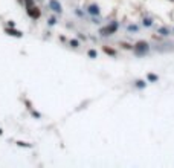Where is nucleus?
I'll list each match as a JSON object with an SVG mask.
<instances>
[{"label":"nucleus","mask_w":174,"mask_h":168,"mask_svg":"<svg viewBox=\"0 0 174 168\" xmlns=\"http://www.w3.org/2000/svg\"><path fill=\"white\" fill-rule=\"evenodd\" d=\"M26 12H28V15H29L32 20H37V19H40V17H41V11H40V8H38V6H34V5L26 6Z\"/></svg>","instance_id":"f257e3e1"},{"label":"nucleus","mask_w":174,"mask_h":168,"mask_svg":"<svg viewBox=\"0 0 174 168\" xmlns=\"http://www.w3.org/2000/svg\"><path fill=\"white\" fill-rule=\"evenodd\" d=\"M116 29H118V23H111L109 26H105L104 29H101V34L102 35H111V34H115Z\"/></svg>","instance_id":"f03ea898"},{"label":"nucleus","mask_w":174,"mask_h":168,"mask_svg":"<svg viewBox=\"0 0 174 168\" xmlns=\"http://www.w3.org/2000/svg\"><path fill=\"white\" fill-rule=\"evenodd\" d=\"M49 8H51L53 12H60V14H61V11H63L60 2H57V0H49Z\"/></svg>","instance_id":"7ed1b4c3"},{"label":"nucleus","mask_w":174,"mask_h":168,"mask_svg":"<svg viewBox=\"0 0 174 168\" xmlns=\"http://www.w3.org/2000/svg\"><path fill=\"white\" fill-rule=\"evenodd\" d=\"M147 51H148V45H147L145 41H139L136 45V54L141 55V54H144V52H147Z\"/></svg>","instance_id":"20e7f679"},{"label":"nucleus","mask_w":174,"mask_h":168,"mask_svg":"<svg viewBox=\"0 0 174 168\" xmlns=\"http://www.w3.org/2000/svg\"><path fill=\"white\" fill-rule=\"evenodd\" d=\"M5 32H6L8 35H12V37H17V38H20L21 35H23V34L20 32V31H17V29H14V28H6V29H5Z\"/></svg>","instance_id":"39448f33"},{"label":"nucleus","mask_w":174,"mask_h":168,"mask_svg":"<svg viewBox=\"0 0 174 168\" xmlns=\"http://www.w3.org/2000/svg\"><path fill=\"white\" fill-rule=\"evenodd\" d=\"M89 12H90L92 15H98L99 14V8H98V5H90L89 6Z\"/></svg>","instance_id":"423d86ee"},{"label":"nucleus","mask_w":174,"mask_h":168,"mask_svg":"<svg viewBox=\"0 0 174 168\" xmlns=\"http://www.w3.org/2000/svg\"><path fill=\"white\" fill-rule=\"evenodd\" d=\"M104 52H105V54H109V55H116V52L113 49H110V47H104Z\"/></svg>","instance_id":"0eeeda50"},{"label":"nucleus","mask_w":174,"mask_h":168,"mask_svg":"<svg viewBox=\"0 0 174 168\" xmlns=\"http://www.w3.org/2000/svg\"><path fill=\"white\" fill-rule=\"evenodd\" d=\"M96 55H98V54H96V51H93V49H92V51H89V57H92V58H96Z\"/></svg>","instance_id":"6e6552de"},{"label":"nucleus","mask_w":174,"mask_h":168,"mask_svg":"<svg viewBox=\"0 0 174 168\" xmlns=\"http://www.w3.org/2000/svg\"><path fill=\"white\" fill-rule=\"evenodd\" d=\"M17 144H19L20 145V147H31V144H28V142H21V141H19V142H17Z\"/></svg>","instance_id":"1a4fd4ad"},{"label":"nucleus","mask_w":174,"mask_h":168,"mask_svg":"<svg viewBox=\"0 0 174 168\" xmlns=\"http://www.w3.org/2000/svg\"><path fill=\"white\" fill-rule=\"evenodd\" d=\"M78 45H79V43L77 41V40H70V46H72V47H78Z\"/></svg>","instance_id":"9d476101"},{"label":"nucleus","mask_w":174,"mask_h":168,"mask_svg":"<svg viewBox=\"0 0 174 168\" xmlns=\"http://www.w3.org/2000/svg\"><path fill=\"white\" fill-rule=\"evenodd\" d=\"M23 3L26 6H31V5H34V0H23Z\"/></svg>","instance_id":"9b49d317"},{"label":"nucleus","mask_w":174,"mask_h":168,"mask_svg":"<svg viewBox=\"0 0 174 168\" xmlns=\"http://www.w3.org/2000/svg\"><path fill=\"white\" fill-rule=\"evenodd\" d=\"M148 79H150V81H156V79H157V77H156V75H148Z\"/></svg>","instance_id":"f8f14e48"},{"label":"nucleus","mask_w":174,"mask_h":168,"mask_svg":"<svg viewBox=\"0 0 174 168\" xmlns=\"http://www.w3.org/2000/svg\"><path fill=\"white\" fill-rule=\"evenodd\" d=\"M55 21H57V20H55V19H53V17H52V19L49 20V25H51V26H52V25H55Z\"/></svg>","instance_id":"ddd939ff"},{"label":"nucleus","mask_w":174,"mask_h":168,"mask_svg":"<svg viewBox=\"0 0 174 168\" xmlns=\"http://www.w3.org/2000/svg\"><path fill=\"white\" fill-rule=\"evenodd\" d=\"M137 87H144V83H142V81H137Z\"/></svg>","instance_id":"4468645a"},{"label":"nucleus","mask_w":174,"mask_h":168,"mask_svg":"<svg viewBox=\"0 0 174 168\" xmlns=\"http://www.w3.org/2000/svg\"><path fill=\"white\" fill-rule=\"evenodd\" d=\"M32 115H34V116H37V118H40V116H41V115H40V113H37V112H32Z\"/></svg>","instance_id":"2eb2a0df"},{"label":"nucleus","mask_w":174,"mask_h":168,"mask_svg":"<svg viewBox=\"0 0 174 168\" xmlns=\"http://www.w3.org/2000/svg\"><path fill=\"white\" fill-rule=\"evenodd\" d=\"M2 133H3V131H2V129H0V135H2Z\"/></svg>","instance_id":"dca6fc26"}]
</instances>
